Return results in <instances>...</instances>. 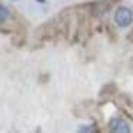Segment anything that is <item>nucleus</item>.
Segmentation results:
<instances>
[{
  "mask_svg": "<svg viewBox=\"0 0 133 133\" xmlns=\"http://www.w3.org/2000/svg\"><path fill=\"white\" fill-rule=\"evenodd\" d=\"M133 20V13L127 7H119L115 13V22L120 27H127Z\"/></svg>",
  "mask_w": 133,
  "mask_h": 133,
  "instance_id": "nucleus-1",
  "label": "nucleus"
},
{
  "mask_svg": "<svg viewBox=\"0 0 133 133\" xmlns=\"http://www.w3.org/2000/svg\"><path fill=\"white\" fill-rule=\"evenodd\" d=\"M109 126H110V130H112V132H117V133L130 132V127H129V124H127V122L123 120V119H119V117L112 119Z\"/></svg>",
  "mask_w": 133,
  "mask_h": 133,
  "instance_id": "nucleus-2",
  "label": "nucleus"
},
{
  "mask_svg": "<svg viewBox=\"0 0 133 133\" xmlns=\"http://www.w3.org/2000/svg\"><path fill=\"white\" fill-rule=\"evenodd\" d=\"M7 19H9V10H7V7L0 4V23L6 22Z\"/></svg>",
  "mask_w": 133,
  "mask_h": 133,
  "instance_id": "nucleus-3",
  "label": "nucleus"
},
{
  "mask_svg": "<svg viewBox=\"0 0 133 133\" xmlns=\"http://www.w3.org/2000/svg\"><path fill=\"white\" fill-rule=\"evenodd\" d=\"M37 2H40V3H42V2H44V0H37Z\"/></svg>",
  "mask_w": 133,
  "mask_h": 133,
  "instance_id": "nucleus-4",
  "label": "nucleus"
}]
</instances>
